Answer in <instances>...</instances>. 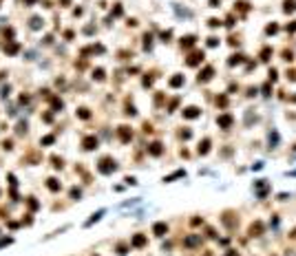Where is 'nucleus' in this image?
Masks as SVG:
<instances>
[{"label":"nucleus","instance_id":"37998d69","mask_svg":"<svg viewBox=\"0 0 296 256\" xmlns=\"http://www.w3.org/2000/svg\"><path fill=\"white\" fill-rule=\"evenodd\" d=\"M137 111H135V106H126V115H135Z\"/></svg>","mask_w":296,"mask_h":256},{"label":"nucleus","instance_id":"7c9ffc66","mask_svg":"<svg viewBox=\"0 0 296 256\" xmlns=\"http://www.w3.org/2000/svg\"><path fill=\"white\" fill-rule=\"evenodd\" d=\"M53 141H55V137H53V135H46V137H42V144H44V146L53 144Z\"/></svg>","mask_w":296,"mask_h":256},{"label":"nucleus","instance_id":"2f4dec72","mask_svg":"<svg viewBox=\"0 0 296 256\" xmlns=\"http://www.w3.org/2000/svg\"><path fill=\"white\" fill-rule=\"evenodd\" d=\"M226 104H228V97H226V95L217 97V106H226Z\"/></svg>","mask_w":296,"mask_h":256},{"label":"nucleus","instance_id":"b1692460","mask_svg":"<svg viewBox=\"0 0 296 256\" xmlns=\"http://www.w3.org/2000/svg\"><path fill=\"white\" fill-rule=\"evenodd\" d=\"M241 62H243V55H232V58L228 60V64H230V66H234V64H241Z\"/></svg>","mask_w":296,"mask_h":256},{"label":"nucleus","instance_id":"58836bf2","mask_svg":"<svg viewBox=\"0 0 296 256\" xmlns=\"http://www.w3.org/2000/svg\"><path fill=\"white\" fill-rule=\"evenodd\" d=\"M190 137H192L190 130H181V139H190Z\"/></svg>","mask_w":296,"mask_h":256},{"label":"nucleus","instance_id":"5fc2aeb1","mask_svg":"<svg viewBox=\"0 0 296 256\" xmlns=\"http://www.w3.org/2000/svg\"><path fill=\"white\" fill-rule=\"evenodd\" d=\"M289 236H294V239H296V230H292V234H289Z\"/></svg>","mask_w":296,"mask_h":256},{"label":"nucleus","instance_id":"864d4df0","mask_svg":"<svg viewBox=\"0 0 296 256\" xmlns=\"http://www.w3.org/2000/svg\"><path fill=\"white\" fill-rule=\"evenodd\" d=\"M210 7H219V0H210Z\"/></svg>","mask_w":296,"mask_h":256},{"label":"nucleus","instance_id":"a19ab883","mask_svg":"<svg viewBox=\"0 0 296 256\" xmlns=\"http://www.w3.org/2000/svg\"><path fill=\"white\" fill-rule=\"evenodd\" d=\"M287 31H289V33H296V22H292V24H287Z\"/></svg>","mask_w":296,"mask_h":256},{"label":"nucleus","instance_id":"a18cd8bd","mask_svg":"<svg viewBox=\"0 0 296 256\" xmlns=\"http://www.w3.org/2000/svg\"><path fill=\"white\" fill-rule=\"evenodd\" d=\"M236 5H239L241 11H248V2H236Z\"/></svg>","mask_w":296,"mask_h":256},{"label":"nucleus","instance_id":"4468645a","mask_svg":"<svg viewBox=\"0 0 296 256\" xmlns=\"http://www.w3.org/2000/svg\"><path fill=\"white\" fill-rule=\"evenodd\" d=\"M170 86H172V88L184 86V75H175V78H170Z\"/></svg>","mask_w":296,"mask_h":256},{"label":"nucleus","instance_id":"c9c22d12","mask_svg":"<svg viewBox=\"0 0 296 256\" xmlns=\"http://www.w3.org/2000/svg\"><path fill=\"white\" fill-rule=\"evenodd\" d=\"M51 161H53L55 168H62V159H60V157H51Z\"/></svg>","mask_w":296,"mask_h":256},{"label":"nucleus","instance_id":"6ab92c4d","mask_svg":"<svg viewBox=\"0 0 296 256\" xmlns=\"http://www.w3.org/2000/svg\"><path fill=\"white\" fill-rule=\"evenodd\" d=\"M46 188L51 190V192H58V190H60V181H58V179H49V181H46Z\"/></svg>","mask_w":296,"mask_h":256},{"label":"nucleus","instance_id":"f257e3e1","mask_svg":"<svg viewBox=\"0 0 296 256\" xmlns=\"http://www.w3.org/2000/svg\"><path fill=\"white\" fill-rule=\"evenodd\" d=\"M97 170H100L102 174H111V172L117 170V166H115V161H113L111 157H104V159L100 161V166H97Z\"/></svg>","mask_w":296,"mask_h":256},{"label":"nucleus","instance_id":"4c0bfd02","mask_svg":"<svg viewBox=\"0 0 296 256\" xmlns=\"http://www.w3.org/2000/svg\"><path fill=\"white\" fill-rule=\"evenodd\" d=\"M217 44H219L217 38H208V46H217Z\"/></svg>","mask_w":296,"mask_h":256},{"label":"nucleus","instance_id":"473e14b6","mask_svg":"<svg viewBox=\"0 0 296 256\" xmlns=\"http://www.w3.org/2000/svg\"><path fill=\"white\" fill-rule=\"evenodd\" d=\"M80 197H82V192H80L78 188H73V190H71V199H80Z\"/></svg>","mask_w":296,"mask_h":256},{"label":"nucleus","instance_id":"72a5a7b5","mask_svg":"<svg viewBox=\"0 0 296 256\" xmlns=\"http://www.w3.org/2000/svg\"><path fill=\"white\" fill-rule=\"evenodd\" d=\"M283 60H287V62H292V60H294L292 51H283Z\"/></svg>","mask_w":296,"mask_h":256},{"label":"nucleus","instance_id":"aec40b11","mask_svg":"<svg viewBox=\"0 0 296 256\" xmlns=\"http://www.w3.org/2000/svg\"><path fill=\"white\" fill-rule=\"evenodd\" d=\"M18 49H20V44H18V42H9V44L5 46V51H7V53H9V55H13V53H18Z\"/></svg>","mask_w":296,"mask_h":256},{"label":"nucleus","instance_id":"3c124183","mask_svg":"<svg viewBox=\"0 0 296 256\" xmlns=\"http://www.w3.org/2000/svg\"><path fill=\"white\" fill-rule=\"evenodd\" d=\"M170 36H172V33H170V31H164V33H161V38H164V42H166V40H168V38H170Z\"/></svg>","mask_w":296,"mask_h":256},{"label":"nucleus","instance_id":"20e7f679","mask_svg":"<svg viewBox=\"0 0 296 256\" xmlns=\"http://www.w3.org/2000/svg\"><path fill=\"white\" fill-rule=\"evenodd\" d=\"M199 62H203V51H194V53L186 60V64H188V66H197Z\"/></svg>","mask_w":296,"mask_h":256},{"label":"nucleus","instance_id":"79ce46f5","mask_svg":"<svg viewBox=\"0 0 296 256\" xmlns=\"http://www.w3.org/2000/svg\"><path fill=\"white\" fill-rule=\"evenodd\" d=\"M261 91H263V95H270V91H272V86H270V84H265V86H263Z\"/></svg>","mask_w":296,"mask_h":256},{"label":"nucleus","instance_id":"2eb2a0df","mask_svg":"<svg viewBox=\"0 0 296 256\" xmlns=\"http://www.w3.org/2000/svg\"><path fill=\"white\" fill-rule=\"evenodd\" d=\"M267 141H270V148H276V144H279V133L272 130V133L267 135Z\"/></svg>","mask_w":296,"mask_h":256},{"label":"nucleus","instance_id":"1a4fd4ad","mask_svg":"<svg viewBox=\"0 0 296 256\" xmlns=\"http://www.w3.org/2000/svg\"><path fill=\"white\" fill-rule=\"evenodd\" d=\"M166 232H168V225H166V223H161V221H159V223H155V225H153V234H155V236H164Z\"/></svg>","mask_w":296,"mask_h":256},{"label":"nucleus","instance_id":"e433bc0d","mask_svg":"<svg viewBox=\"0 0 296 256\" xmlns=\"http://www.w3.org/2000/svg\"><path fill=\"white\" fill-rule=\"evenodd\" d=\"M126 249H128L126 245H117V254H122V256H124V254H126Z\"/></svg>","mask_w":296,"mask_h":256},{"label":"nucleus","instance_id":"c756f323","mask_svg":"<svg viewBox=\"0 0 296 256\" xmlns=\"http://www.w3.org/2000/svg\"><path fill=\"white\" fill-rule=\"evenodd\" d=\"M78 115H80L82 119H88V117H91V113H88V108H80V111H78Z\"/></svg>","mask_w":296,"mask_h":256},{"label":"nucleus","instance_id":"6e6552de","mask_svg":"<svg viewBox=\"0 0 296 256\" xmlns=\"http://www.w3.org/2000/svg\"><path fill=\"white\" fill-rule=\"evenodd\" d=\"M82 146H84L86 150H95V148H97V137H93V135L84 137V139H82Z\"/></svg>","mask_w":296,"mask_h":256},{"label":"nucleus","instance_id":"412c9836","mask_svg":"<svg viewBox=\"0 0 296 256\" xmlns=\"http://www.w3.org/2000/svg\"><path fill=\"white\" fill-rule=\"evenodd\" d=\"M285 13H292V11H296V2H294V0H285Z\"/></svg>","mask_w":296,"mask_h":256},{"label":"nucleus","instance_id":"5701e85b","mask_svg":"<svg viewBox=\"0 0 296 256\" xmlns=\"http://www.w3.org/2000/svg\"><path fill=\"white\" fill-rule=\"evenodd\" d=\"M150 46H153V36L146 33V36H144V49H150Z\"/></svg>","mask_w":296,"mask_h":256},{"label":"nucleus","instance_id":"7ed1b4c3","mask_svg":"<svg viewBox=\"0 0 296 256\" xmlns=\"http://www.w3.org/2000/svg\"><path fill=\"white\" fill-rule=\"evenodd\" d=\"M217 124H219V128H230V126L234 124V117H232L230 113H226V115H219V117H217Z\"/></svg>","mask_w":296,"mask_h":256},{"label":"nucleus","instance_id":"c03bdc74","mask_svg":"<svg viewBox=\"0 0 296 256\" xmlns=\"http://www.w3.org/2000/svg\"><path fill=\"white\" fill-rule=\"evenodd\" d=\"M124 181H126L128 186H135V183H137V181H135V179H133V177H126V179H124Z\"/></svg>","mask_w":296,"mask_h":256},{"label":"nucleus","instance_id":"9d476101","mask_svg":"<svg viewBox=\"0 0 296 256\" xmlns=\"http://www.w3.org/2000/svg\"><path fill=\"white\" fill-rule=\"evenodd\" d=\"M212 75H214V69H212V66H206V69L199 73V82H208V80H212Z\"/></svg>","mask_w":296,"mask_h":256},{"label":"nucleus","instance_id":"09e8293b","mask_svg":"<svg viewBox=\"0 0 296 256\" xmlns=\"http://www.w3.org/2000/svg\"><path fill=\"white\" fill-rule=\"evenodd\" d=\"M153 84V78H144V86H150Z\"/></svg>","mask_w":296,"mask_h":256},{"label":"nucleus","instance_id":"c85d7f7f","mask_svg":"<svg viewBox=\"0 0 296 256\" xmlns=\"http://www.w3.org/2000/svg\"><path fill=\"white\" fill-rule=\"evenodd\" d=\"M51 106H53L55 111H60V108H62V99H58V97H53V99H51Z\"/></svg>","mask_w":296,"mask_h":256},{"label":"nucleus","instance_id":"603ef678","mask_svg":"<svg viewBox=\"0 0 296 256\" xmlns=\"http://www.w3.org/2000/svg\"><path fill=\"white\" fill-rule=\"evenodd\" d=\"M226 256H239V254H236L234 249H228V254H226Z\"/></svg>","mask_w":296,"mask_h":256},{"label":"nucleus","instance_id":"dca6fc26","mask_svg":"<svg viewBox=\"0 0 296 256\" xmlns=\"http://www.w3.org/2000/svg\"><path fill=\"white\" fill-rule=\"evenodd\" d=\"M194 42H197V38H194V36H186V38H181V46H184V49H190Z\"/></svg>","mask_w":296,"mask_h":256},{"label":"nucleus","instance_id":"f03ea898","mask_svg":"<svg viewBox=\"0 0 296 256\" xmlns=\"http://www.w3.org/2000/svg\"><path fill=\"white\" fill-rule=\"evenodd\" d=\"M254 192L259 199H265L267 192H270V183L265 181V179H259V181H254Z\"/></svg>","mask_w":296,"mask_h":256},{"label":"nucleus","instance_id":"a878e982","mask_svg":"<svg viewBox=\"0 0 296 256\" xmlns=\"http://www.w3.org/2000/svg\"><path fill=\"white\" fill-rule=\"evenodd\" d=\"M93 78L102 82V80H104V69H95V71H93Z\"/></svg>","mask_w":296,"mask_h":256},{"label":"nucleus","instance_id":"423d86ee","mask_svg":"<svg viewBox=\"0 0 296 256\" xmlns=\"http://www.w3.org/2000/svg\"><path fill=\"white\" fill-rule=\"evenodd\" d=\"M184 245H186V247H197V245H201V236H199V234H190V236L184 239Z\"/></svg>","mask_w":296,"mask_h":256},{"label":"nucleus","instance_id":"0eeeda50","mask_svg":"<svg viewBox=\"0 0 296 256\" xmlns=\"http://www.w3.org/2000/svg\"><path fill=\"white\" fill-rule=\"evenodd\" d=\"M199 115H201V111L197 108V106H188V108H184V117H186V119H197Z\"/></svg>","mask_w":296,"mask_h":256},{"label":"nucleus","instance_id":"6e6d98bb","mask_svg":"<svg viewBox=\"0 0 296 256\" xmlns=\"http://www.w3.org/2000/svg\"><path fill=\"white\" fill-rule=\"evenodd\" d=\"M24 2H36V0H24Z\"/></svg>","mask_w":296,"mask_h":256},{"label":"nucleus","instance_id":"8fccbe9b","mask_svg":"<svg viewBox=\"0 0 296 256\" xmlns=\"http://www.w3.org/2000/svg\"><path fill=\"white\" fill-rule=\"evenodd\" d=\"M287 78H289V80H294V82H296V71H289V73H287Z\"/></svg>","mask_w":296,"mask_h":256},{"label":"nucleus","instance_id":"9b49d317","mask_svg":"<svg viewBox=\"0 0 296 256\" xmlns=\"http://www.w3.org/2000/svg\"><path fill=\"white\" fill-rule=\"evenodd\" d=\"M146 241H148V239H146L144 234H135V236L131 239V245H133V247H144Z\"/></svg>","mask_w":296,"mask_h":256},{"label":"nucleus","instance_id":"cd10ccee","mask_svg":"<svg viewBox=\"0 0 296 256\" xmlns=\"http://www.w3.org/2000/svg\"><path fill=\"white\" fill-rule=\"evenodd\" d=\"M42 27V20L40 18H31V29H40Z\"/></svg>","mask_w":296,"mask_h":256},{"label":"nucleus","instance_id":"49530a36","mask_svg":"<svg viewBox=\"0 0 296 256\" xmlns=\"http://www.w3.org/2000/svg\"><path fill=\"white\" fill-rule=\"evenodd\" d=\"M219 24H221V22H219L217 18H210V27H219Z\"/></svg>","mask_w":296,"mask_h":256},{"label":"nucleus","instance_id":"4be33fe9","mask_svg":"<svg viewBox=\"0 0 296 256\" xmlns=\"http://www.w3.org/2000/svg\"><path fill=\"white\" fill-rule=\"evenodd\" d=\"M270 55H272V49L265 46V49L261 51V60H263V62H267V60H270Z\"/></svg>","mask_w":296,"mask_h":256},{"label":"nucleus","instance_id":"f3484780","mask_svg":"<svg viewBox=\"0 0 296 256\" xmlns=\"http://www.w3.org/2000/svg\"><path fill=\"white\" fill-rule=\"evenodd\" d=\"M197 150H199V155H208V150H210V139H203Z\"/></svg>","mask_w":296,"mask_h":256},{"label":"nucleus","instance_id":"ddd939ff","mask_svg":"<svg viewBox=\"0 0 296 256\" xmlns=\"http://www.w3.org/2000/svg\"><path fill=\"white\" fill-rule=\"evenodd\" d=\"M161 150H164V148H161V144H159V141H155V144L148 146V152H150L153 157H159V155H161Z\"/></svg>","mask_w":296,"mask_h":256},{"label":"nucleus","instance_id":"a211bd4d","mask_svg":"<svg viewBox=\"0 0 296 256\" xmlns=\"http://www.w3.org/2000/svg\"><path fill=\"white\" fill-rule=\"evenodd\" d=\"M102 216H104V210H100V212H95V214H93V216H91V219H88V221H86L84 225L88 227V225H93V223H97V221H100Z\"/></svg>","mask_w":296,"mask_h":256},{"label":"nucleus","instance_id":"f704fd0d","mask_svg":"<svg viewBox=\"0 0 296 256\" xmlns=\"http://www.w3.org/2000/svg\"><path fill=\"white\" fill-rule=\"evenodd\" d=\"M267 75H270V82H276V78H279L274 69H270V73H267Z\"/></svg>","mask_w":296,"mask_h":256},{"label":"nucleus","instance_id":"de8ad7c7","mask_svg":"<svg viewBox=\"0 0 296 256\" xmlns=\"http://www.w3.org/2000/svg\"><path fill=\"white\" fill-rule=\"evenodd\" d=\"M113 16H122V7H119V5L113 9Z\"/></svg>","mask_w":296,"mask_h":256},{"label":"nucleus","instance_id":"ea45409f","mask_svg":"<svg viewBox=\"0 0 296 256\" xmlns=\"http://www.w3.org/2000/svg\"><path fill=\"white\" fill-rule=\"evenodd\" d=\"M29 208H31V210L38 208V201H36V199H29Z\"/></svg>","mask_w":296,"mask_h":256},{"label":"nucleus","instance_id":"39448f33","mask_svg":"<svg viewBox=\"0 0 296 256\" xmlns=\"http://www.w3.org/2000/svg\"><path fill=\"white\" fill-rule=\"evenodd\" d=\"M117 135H119V139L124 141V144H128V141H131V137H133V133H131V128H128V126H119Z\"/></svg>","mask_w":296,"mask_h":256},{"label":"nucleus","instance_id":"393cba45","mask_svg":"<svg viewBox=\"0 0 296 256\" xmlns=\"http://www.w3.org/2000/svg\"><path fill=\"white\" fill-rule=\"evenodd\" d=\"M276 31H279V24H274V22H272V24H267V29H265V33H267V36H272V33H276Z\"/></svg>","mask_w":296,"mask_h":256},{"label":"nucleus","instance_id":"bb28decb","mask_svg":"<svg viewBox=\"0 0 296 256\" xmlns=\"http://www.w3.org/2000/svg\"><path fill=\"white\" fill-rule=\"evenodd\" d=\"M177 177H186V172H184V170H177L175 174H170V177H166L164 181H172V179H177Z\"/></svg>","mask_w":296,"mask_h":256},{"label":"nucleus","instance_id":"f8f14e48","mask_svg":"<svg viewBox=\"0 0 296 256\" xmlns=\"http://www.w3.org/2000/svg\"><path fill=\"white\" fill-rule=\"evenodd\" d=\"M261 234H263V223H259V221L252 223L250 225V236H261Z\"/></svg>","mask_w":296,"mask_h":256}]
</instances>
